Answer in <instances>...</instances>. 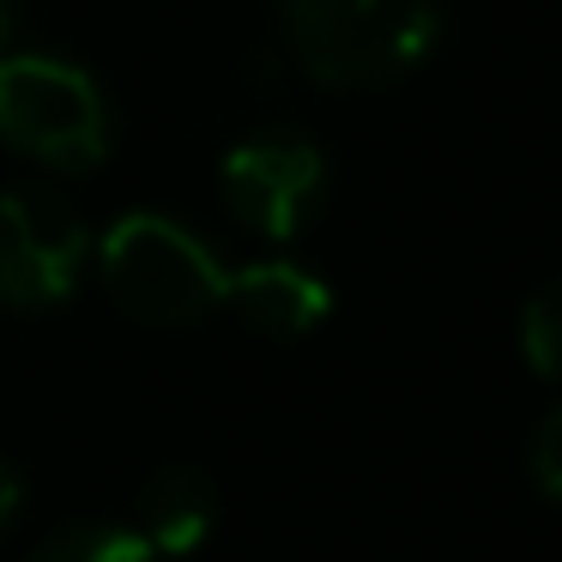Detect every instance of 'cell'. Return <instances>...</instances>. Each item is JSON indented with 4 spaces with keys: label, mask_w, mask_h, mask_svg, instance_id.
I'll list each match as a JSON object with an SVG mask.
<instances>
[{
    "label": "cell",
    "mask_w": 562,
    "mask_h": 562,
    "mask_svg": "<svg viewBox=\"0 0 562 562\" xmlns=\"http://www.w3.org/2000/svg\"><path fill=\"white\" fill-rule=\"evenodd\" d=\"M291 55L333 91L405 79L441 31L436 0H279Z\"/></svg>",
    "instance_id": "6da1fadb"
},
{
    "label": "cell",
    "mask_w": 562,
    "mask_h": 562,
    "mask_svg": "<svg viewBox=\"0 0 562 562\" xmlns=\"http://www.w3.org/2000/svg\"><path fill=\"white\" fill-rule=\"evenodd\" d=\"M103 291L146 327H188L206 308L224 303V267L194 231H182L164 212H127L98 243Z\"/></svg>",
    "instance_id": "7a4b0ae2"
},
{
    "label": "cell",
    "mask_w": 562,
    "mask_h": 562,
    "mask_svg": "<svg viewBox=\"0 0 562 562\" xmlns=\"http://www.w3.org/2000/svg\"><path fill=\"white\" fill-rule=\"evenodd\" d=\"M0 139L49 170H98L110 158L98 79L55 55H0Z\"/></svg>",
    "instance_id": "3957f363"
},
{
    "label": "cell",
    "mask_w": 562,
    "mask_h": 562,
    "mask_svg": "<svg viewBox=\"0 0 562 562\" xmlns=\"http://www.w3.org/2000/svg\"><path fill=\"white\" fill-rule=\"evenodd\" d=\"M86 224L67 200L43 188L0 194V303L13 308H55L74 296L86 267Z\"/></svg>",
    "instance_id": "277c9868"
},
{
    "label": "cell",
    "mask_w": 562,
    "mask_h": 562,
    "mask_svg": "<svg viewBox=\"0 0 562 562\" xmlns=\"http://www.w3.org/2000/svg\"><path fill=\"white\" fill-rule=\"evenodd\" d=\"M218 182L236 224H248L267 243H291L308 224V212H315L327 164H321L315 139L303 134H255L224 158Z\"/></svg>",
    "instance_id": "5b68a950"
},
{
    "label": "cell",
    "mask_w": 562,
    "mask_h": 562,
    "mask_svg": "<svg viewBox=\"0 0 562 562\" xmlns=\"http://www.w3.org/2000/svg\"><path fill=\"white\" fill-rule=\"evenodd\" d=\"M224 303L243 315V327H255L260 339H303L327 321L333 291L315 272L291 267V260H260V267H236L224 279Z\"/></svg>",
    "instance_id": "8992f818"
},
{
    "label": "cell",
    "mask_w": 562,
    "mask_h": 562,
    "mask_svg": "<svg viewBox=\"0 0 562 562\" xmlns=\"http://www.w3.org/2000/svg\"><path fill=\"white\" fill-rule=\"evenodd\" d=\"M134 532L146 538L158 557H188L206 544L212 532V484L194 465H170V472L146 477L134 502Z\"/></svg>",
    "instance_id": "52a82bcc"
},
{
    "label": "cell",
    "mask_w": 562,
    "mask_h": 562,
    "mask_svg": "<svg viewBox=\"0 0 562 562\" xmlns=\"http://www.w3.org/2000/svg\"><path fill=\"white\" fill-rule=\"evenodd\" d=\"M31 562H164L134 526H67Z\"/></svg>",
    "instance_id": "ba28073f"
},
{
    "label": "cell",
    "mask_w": 562,
    "mask_h": 562,
    "mask_svg": "<svg viewBox=\"0 0 562 562\" xmlns=\"http://www.w3.org/2000/svg\"><path fill=\"white\" fill-rule=\"evenodd\" d=\"M520 351L532 363V375L562 381V279L544 284V291L526 303L520 315Z\"/></svg>",
    "instance_id": "9c48e42d"
},
{
    "label": "cell",
    "mask_w": 562,
    "mask_h": 562,
    "mask_svg": "<svg viewBox=\"0 0 562 562\" xmlns=\"http://www.w3.org/2000/svg\"><path fill=\"white\" fill-rule=\"evenodd\" d=\"M532 477H538V490H544L550 502H562V405L538 424V436H532Z\"/></svg>",
    "instance_id": "30bf717a"
},
{
    "label": "cell",
    "mask_w": 562,
    "mask_h": 562,
    "mask_svg": "<svg viewBox=\"0 0 562 562\" xmlns=\"http://www.w3.org/2000/svg\"><path fill=\"white\" fill-rule=\"evenodd\" d=\"M13 508H19V477H13V465L0 460V526L13 520Z\"/></svg>",
    "instance_id": "8fae6325"
},
{
    "label": "cell",
    "mask_w": 562,
    "mask_h": 562,
    "mask_svg": "<svg viewBox=\"0 0 562 562\" xmlns=\"http://www.w3.org/2000/svg\"><path fill=\"white\" fill-rule=\"evenodd\" d=\"M7 37H13V7L0 0V55H13V49H7Z\"/></svg>",
    "instance_id": "7c38bea8"
}]
</instances>
